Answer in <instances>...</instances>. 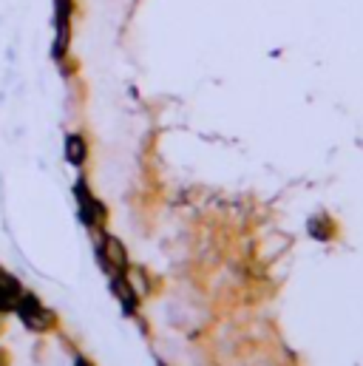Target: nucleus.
I'll list each match as a JSON object with an SVG mask.
<instances>
[{
  "label": "nucleus",
  "instance_id": "nucleus-1",
  "mask_svg": "<svg viewBox=\"0 0 363 366\" xmlns=\"http://www.w3.org/2000/svg\"><path fill=\"white\" fill-rule=\"evenodd\" d=\"M69 157H71V162H80L82 159V142H77V139L69 142Z\"/></svg>",
  "mask_w": 363,
  "mask_h": 366
}]
</instances>
